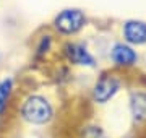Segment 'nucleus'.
<instances>
[{
    "instance_id": "nucleus-1",
    "label": "nucleus",
    "mask_w": 146,
    "mask_h": 138,
    "mask_svg": "<svg viewBox=\"0 0 146 138\" xmlns=\"http://www.w3.org/2000/svg\"><path fill=\"white\" fill-rule=\"evenodd\" d=\"M18 115L25 123L33 127L50 125L55 119V107L44 94H29L21 101Z\"/></svg>"
},
{
    "instance_id": "nucleus-3",
    "label": "nucleus",
    "mask_w": 146,
    "mask_h": 138,
    "mask_svg": "<svg viewBox=\"0 0 146 138\" xmlns=\"http://www.w3.org/2000/svg\"><path fill=\"white\" fill-rule=\"evenodd\" d=\"M127 106L133 130L143 133L146 130V88H133L128 91Z\"/></svg>"
},
{
    "instance_id": "nucleus-7",
    "label": "nucleus",
    "mask_w": 146,
    "mask_h": 138,
    "mask_svg": "<svg viewBox=\"0 0 146 138\" xmlns=\"http://www.w3.org/2000/svg\"><path fill=\"white\" fill-rule=\"evenodd\" d=\"M123 39L128 46L146 44V23L138 20H130L123 25Z\"/></svg>"
},
{
    "instance_id": "nucleus-11",
    "label": "nucleus",
    "mask_w": 146,
    "mask_h": 138,
    "mask_svg": "<svg viewBox=\"0 0 146 138\" xmlns=\"http://www.w3.org/2000/svg\"><path fill=\"white\" fill-rule=\"evenodd\" d=\"M120 138H141V133L136 132V130H131V132L125 133V135H122Z\"/></svg>"
},
{
    "instance_id": "nucleus-4",
    "label": "nucleus",
    "mask_w": 146,
    "mask_h": 138,
    "mask_svg": "<svg viewBox=\"0 0 146 138\" xmlns=\"http://www.w3.org/2000/svg\"><path fill=\"white\" fill-rule=\"evenodd\" d=\"M84 25H86V16L81 10H76V8H68V10L60 11L54 20L55 29L67 36L80 33L84 28Z\"/></svg>"
},
{
    "instance_id": "nucleus-5",
    "label": "nucleus",
    "mask_w": 146,
    "mask_h": 138,
    "mask_svg": "<svg viewBox=\"0 0 146 138\" xmlns=\"http://www.w3.org/2000/svg\"><path fill=\"white\" fill-rule=\"evenodd\" d=\"M63 55L70 64L76 67H86V68L96 67V58L83 42H67L63 46Z\"/></svg>"
},
{
    "instance_id": "nucleus-8",
    "label": "nucleus",
    "mask_w": 146,
    "mask_h": 138,
    "mask_svg": "<svg viewBox=\"0 0 146 138\" xmlns=\"http://www.w3.org/2000/svg\"><path fill=\"white\" fill-rule=\"evenodd\" d=\"M76 138H110L107 128L98 120H86L78 127Z\"/></svg>"
},
{
    "instance_id": "nucleus-12",
    "label": "nucleus",
    "mask_w": 146,
    "mask_h": 138,
    "mask_svg": "<svg viewBox=\"0 0 146 138\" xmlns=\"http://www.w3.org/2000/svg\"><path fill=\"white\" fill-rule=\"evenodd\" d=\"M141 138H146V130H145L143 133H141Z\"/></svg>"
},
{
    "instance_id": "nucleus-2",
    "label": "nucleus",
    "mask_w": 146,
    "mask_h": 138,
    "mask_svg": "<svg viewBox=\"0 0 146 138\" xmlns=\"http://www.w3.org/2000/svg\"><path fill=\"white\" fill-rule=\"evenodd\" d=\"M123 88V81L115 73H101L91 90V101L96 106H107Z\"/></svg>"
},
{
    "instance_id": "nucleus-9",
    "label": "nucleus",
    "mask_w": 146,
    "mask_h": 138,
    "mask_svg": "<svg viewBox=\"0 0 146 138\" xmlns=\"http://www.w3.org/2000/svg\"><path fill=\"white\" fill-rule=\"evenodd\" d=\"M11 93H13V78H3L0 80V117L5 114L8 102H10Z\"/></svg>"
},
{
    "instance_id": "nucleus-6",
    "label": "nucleus",
    "mask_w": 146,
    "mask_h": 138,
    "mask_svg": "<svg viewBox=\"0 0 146 138\" xmlns=\"http://www.w3.org/2000/svg\"><path fill=\"white\" fill-rule=\"evenodd\" d=\"M110 60L115 67L120 68H130L138 62V54L133 49V46H128L127 42H115L110 49Z\"/></svg>"
},
{
    "instance_id": "nucleus-10",
    "label": "nucleus",
    "mask_w": 146,
    "mask_h": 138,
    "mask_svg": "<svg viewBox=\"0 0 146 138\" xmlns=\"http://www.w3.org/2000/svg\"><path fill=\"white\" fill-rule=\"evenodd\" d=\"M50 46H52L50 36H42L41 41H39V44H37V47H36V55H44L46 52H49Z\"/></svg>"
}]
</instances>
